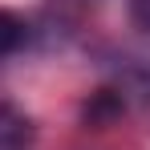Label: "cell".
<instances>
[{
  "instance_id": "2",
  "label": "cell",
  "mask_w": 150,
  "mask_h": 150,
  "mask_svg": "<svg viewBox=\"0 0 150 150\" xmlns=\"http://www.w3.org/2000/svg\"><path fill=\"white\" fill-rule=\"evenodd\" d=\"M28 37V25L16 16V12H8V8H0V57H8V53H16L25 45Z\"/></svg>"
},
{
  "instance_id": "1",
  "label": "cell",
  "mask_w": 150,
  "mask_h": 150,
  "mask_svg": "<svg viewBox=\"0 0 150 150\" xmlns=\"http://www.w3.org/2000/svg\"><path fill=\"white\" fill-rule=\"evenodd\" d=\"M0 150H33V122L12 105H0Z\"/></svg>"
}]
</instances>
